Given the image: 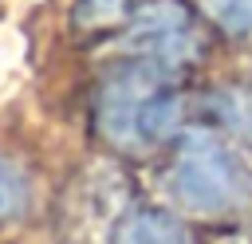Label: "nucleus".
Segmentation results:
<instances>
[{"mask_svg":"<svg viewBox=\"0 0 252 244\" xmlns=\"http://www.w3.org/2000/svg\"><path fill=\"white\" fill-rule=\"evenodd\" d=\"M134 16V0H75V28L79 31H110Z\"/></svg>","mask_w":252,"mask_h":244,"instance_id":"obj_5","label":"nucleus"},{"mask_svg":"<svg viewBox=\"0 0 252 244\" xmlns=\"http://www.w3.org/2000/svg\"><path fill=\"white\" fill-rule=\"evenodd\" d=\"M32 201V181L24 173V165L16 157H4L0 153V224L4 220H16Z\"/></svg>","mask_w":252,"mask_h":244,"instance_id":"obj_6","label":"nucleus"},{"mask_svg":"<svg viewBox=\"0 0 252 244\" xmlns=\"http://www.w3.org/2000/svg\"><path fill=\"white\" fill-rule=\"evenodd\" d=\"M130 39L146 59L165 63V67L185 63L197 51L193 16L181 0H150L146 8H138L130 16Z\"/></svg>","mask_w":252,"mask_h":244,"instance_id":"obj_3","label":"nucleus"},{"mask_svg":"<svg viewBox=\"0 0 252 244\" xmlns=\"http://www.w3.org/2000/svg\"><path fill=\"white\" fill-rule=\"evenodd\" d=\"M161 91V79H158V67L150 63H122L114 67L102 87H98V102H94V114H98V130L118 142V146H138V110L142 102Z\"/></svg>","mask_w":252,"mask_h":244,"instance_id":"obj_2","label":"nucleus"},{"mask_svg":"<svg viewBox=\"0 0 252 244\" xmlns=\"http://www.w3.org/2000/svg\"><path fill=\"white\" fill-rule=\"evenodd\" d=\"M240 126H244V130L252 134V98H248V102L240 106Z\"/></svg>","mask_w":252,"mask_h":244,"instance_id":"obj_8","label":"nucleus"},{"mask_svg":"<svg viewBox=\"0 0 252 244\" xmlns=\"http://www.w3.org/2000/svg\"><path fill=\"white\" fill-rule=\"evenodd\" d=\"M213 16L228 31H248L252 28V0H213Z\"/></svg>","mask_w":252,"mask_h":244,"instance_id":"obj_7","label":"nucleus"},{"mask_svg":"<svg viewBox=\"0 0 252 244\" xmlns=\"http://www.w3.org/2000/svg\"><path fill=\"white\" fill-rule=\"evenodd\" d=\"M169 189L185 209L217 216L252 197V173L228 142H220L217 134H205V130H189L177 142Z\"/></svg>","mask_w":252,"mask_h":244,"instance_id":"obj_1","label":"nucleus"},{"mask_svg":"<svg viewBox=\"0 0 252 244\" xmlns=\"http://www.w3.org/2000/svg\"><path fill=\"white\" fill-rule=\"evenodd\" d=\"M110 244H197V240L181 224V216H173L169 209L138 205V209H130L114 220Z\"/></svg>","mask_w":252,"mask_h":244,"instance_id":"obj_4","label":"nucleus"}]
</instances>
